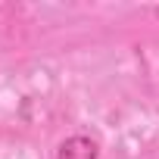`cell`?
I'll return each mask as SVG.
<instances>
[{"label":"cell","instance_id":"cell-1","mask_svg":"<svg viewBox=\"0 0 159 159\" xmlns=\"http://www.w3.org/2000/svg\"><path fill=\"white\" fill-rule=\"evenodd\" d=\"M56 159H100V140L91 134H69L59 140Z\"/></svg>","mask_w":159,"mask_h":159}]
</instances>
